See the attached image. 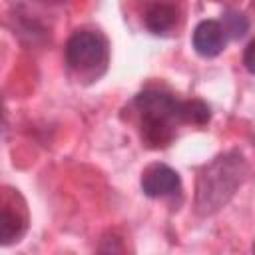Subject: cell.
I'll return each mask as SVG.
<instances>
[{
	"label": "cell",
	"mask_w": 255,
	"mask_h": 255,
	"mask_svg": "<svg viewBox=\"0 0 255 255\" xmlns=\"http://www.w3.org/2000/svg\"><path fill=\"white\" fill-rule=\"evenodd\" d=\"M139 112V131L147 147L159 149L171 143L175 128L183 124V102L161 90H143L135 96Z\"/></svg>",
	"instance_id": "obj_2"
},
{
	"label": "cell",
	"mask_w": 255,
	"mask_h": 255,
	"mask_svg": "<svg viewBox=\"0 0 255 255\" xmlns=\"http://www.w3.org/2000/svg\"><path fill=\"white\" fill-rule=\"evenodd\" d=\"M181 189L179 173L165 163H151L141 173V191L147 197H167Z\"/></svg>",
	"instance_id": "obj_5"
},
{
	"label": "cell",
	"mask_w": 255,
	"mask_h": 255,
	"mask_svg": "<svg viewBox=\"0 0 255 255\" xmlns=\"http://www.w3.org/2000/svg\"><path fill=\"white\" fill-rule=\"evenodd\" d=\"M28 229V211L24 205V199L12 191L6 189L2 199V217H0V241L2 245H12L24 237Z\"/></svg>",
	"instance_id": "obj_4"
},
{
	"label": "cell",
	"mask_w": 255,
	"mask_h": 255,
	"mask_svg": "<svg viewBox=\"0 0 255 255\" xmlns=\"http://www.w3.org/2000/svg\"><path fill=\"white\" fill-rule=\"evenodd\" d=\"M227 34L217 20H201L193 30V50L203 58H213L225 48Z\"/></svg>",
	"instance_id": "obj_6"
},
{
	"label": "cell",
	"mask_w": 255,
	"mask_h": 255,
	"mask_svg": "<svg viewBox=\"0 0 255 255\" xmlns=\"http://www.w3.org/2000/svg\"><path fill=\"white\" fill-rule=\"evenodd\" d=\"M247 173V161L237 149L225 151L205 163L195 181V213L207 217L225 207L245 181Z\"/></svg>",
	"instance_id": "obj_1"
},
{
	"label": "cell",
	"mask_w": 255,
	"mask_h": 255,
	"mask_svg": "<svg viewBox=\"0 0 255 255\" xmlns=\"http://www.w3.org/2000/svg\"><path fill=\"white\" fill-rule=\"evenodd\" d=\"M44 2H52V4H58V2H66V0H44Z\"/></svg>",
	"instance_id": "obj_11"
},
{
	"label": "cell",
	"mask_w": 255,
	"mask_h": 255,
	"mask_svg": "<svg viewBox=\"0 0 255 255\" xmlns=\"http://www.w3.org/2000/svg\"><path fill=\"white\" fill-rule=\"evenodd\" d=\"M243 64H245V68H247L251 74H255V40H251V42L247 44V48H245V52H243Z\"/></svg>",
	"instance_id": "obj_10"
},
{
	"label": "cell",
	"mask_w": 255,
	"mask_h": 255,
	"mask_svg": "<svg viewBox=\"0 0 255 255\" xmlns=\"http://www.w3.org/2000/svg\"><path fill=\"white\" fill-rule=\"evenodd\" d=\"M253 251H255V243H253Z\"/></svg>",
	"instance_id": "obj_12"
},
{
	"label": "cell",
	"mask_w": 255,
	"mask_h": 255,
	"mask_svg": "<svg viewBox=\"0 0 255 255\" xmlns=\"http://www.w3.org/2000/svg\"><path fill=\"white\" fill-rule=\"evenodd\" d=\"M66 64L84 76H98L106 70V64L110 60V44L106 36L98 30H76L64 48Z\"/></svg>",
	"instance_id": "obj_3"
},
{
	"label": "cell",
	"mask_w": 255,
	"mask_h": 255,
	"mask_svg": "<svg viewBox=\"0 0 255 255\" xmlns=\"http://www.w3.org/2000/svg\"><path fill=\"white\" fill-rule=\"evenodd\" d=\"M143 22H145V28L149 32H153V34H165L177 22V6L171 4V2H165V0H157V2H153L145 10Z\"/></svg>",
	"instance_id": "obj_7"
},
{
	"label": "cell",
	"mask_w": 255,
	"mask_h": 255,
	"mask_svg": "<svg viewBox=\"0 0 255 255\" xmlns=\"http://www.w3.org/2000/svg\"><path fill=\"white\" fill-rule=\"evenodd\" d=\"M181 114H183V124H193V126H203L211 118L209 106L201 100H185Z\"/></svg>",
	"instance_id": "obj_8"
},
{
	"label": "cell",
	"mask_w": 255,
	"mask_h": 255,
	"mask_svg": "<svg viewBox=\"0 0 255 255\" xmlns=\"http://www.w3.org/2000/svg\"><path fill=\"white\" fill-rule=\"evenodd\" d=\"M221 26L225 30V34L229 38H241L247 30H249V20L241 14V12H225L223 14V20H221Z\"/></svg>",
	"instance_id": "obj_9"
}]
</instances>
